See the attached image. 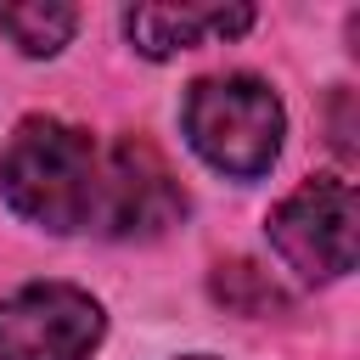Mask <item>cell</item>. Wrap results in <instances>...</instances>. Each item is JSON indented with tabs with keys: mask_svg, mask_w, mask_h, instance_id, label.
I'll return each instance as SVG.
<instances>
[{
	"mask_svg": "<svg viewBox=\"0 0 360 360\" xmlns=\"http://www.w3.org/2000/svg\"><path fill=\"white\" fill-rule=\"evenodd\" d=\"M0 197L17 219L73 236L96 231L101 214V152L90 129L68 118H22L0 152Z\"/></svg>",
	"mask_w": 360,
	"mask_h": 360,
	"instance_id": "1",
	"label": "cell"
},
{
	"mask_svg": "<svg viewBox=\"0 0 360 360\" xmlns=\"http://www.w3.org/2000/svg\"><path fill=\"white\" fill-rule=\"evenodd\" d=\"M180 124H186L191 152L208 169H219L225 180L270 174V163L281 158V135H287V112H281L276 90L264 79H253V73L197 79L186 90Z\"/></svg>",
	"mask_w": 360,
	"mask_h": 360,
	"instance_id": "2",
	"label": "cell"
},
{
	"mask_svg": "<svg viewBox=\"0 0 360 360\" xmlns=\"http://www.w3.org/2000/svg\"><path fill=\"white\" fill-rule=\"evenodd\" d=\"M354 231H360V197L338 174L304 180L270 214V248L304 281H338V276H349L354 270Z\"/></svg>",
	"mask_w": 360,
	"mask_h": 360,
	"instance_id": "3",
	"label": "cell"
},
{
	"mask_svg": "<svg viewBox=\"0 0 360 360\" xmlns=\"http://www.w3.org/2000/svg\"><path fill=\"white\" fill-rule=\"evenodd\" d=\"M101 332V304L73 281H28L0 298V360H90Z\"/></svg>",
	"mask_w": 360,
	"mask_h": 360,
	"instance_id": "4",
	"label": "cell"
},
{
	"mask_svg": "<svg viewBox=\"0 0 360 360\" xmlns=\"http://www.w3.org/2000/svg\"><path fill=\"white\" fill-rule=\"evenodd\" d=\"M186 214V191L174 180V169L163 163V152L141 135H124L112 152H101V214L96 231L118 236V242H152L169 225H180Z\"/></svg>",
	"mask_w": 360,
	"mask_h": 360,
	"instance_id": "5",
	"label": "cell"
},
{
	"mask_svg": "<svg viewBox=\"0 0 360 360\" xmlns=\"http://www.w3.org/2000/svg\"><path fill=\"white\" fill-rule=\"evenodd\" d=\"M248 28H253V6H129L124 11L129 45L152 62L208 39H236Z\"/></svg>",
	"mask_w": 360,
	"mask_h": 360,
	"instance_id": "6",
	"label": "cell"
},
{
	"mask_svg": "<svg viewBox=\"0 0 360 360\" xmlns=\"http://www.w3.org/2000/svg\"><path fill=\"white\" fill-rule=\"evenodd\" d=\"M79 28L73 6L56 0H34V6H0V34L22 51V56H56Z\"/></svg>",
	"mask_w": 360,
	"mask_h": 360,
	"instance_id": "7",
	"label": "cell"
},
{
	"mask_svg": "<svg viewBox=\"0 0 360 360\" xmlns=\"http://www.w3.org/2000/svg\"><path fill=\"white\" fill-rule=\"evenodd\" d=\"M214 298L231 304V309H242V315H264V309L281 304V292H276V287L259 276V264H248V259H231V264L214 270Z\"/></svg>",
	"mask_w": 360,
	"mask_h": 360,
	"instance_id": "8",
	"label": "cell"
},
{
	"mask_svg": "<svg viewBox=\"0 0 360 360\" xmlns=\"http://www.w3.org/2000/svg\"><path fill=\"white\" fill-rule=\"evenodd\" d=\"M180 360H214V354H180Z\"/></svg>",
	"mask_w": 360,
	"mask_h": 360,
	"instance_id": "9",
	"label": "cell"
}]
</instances>
